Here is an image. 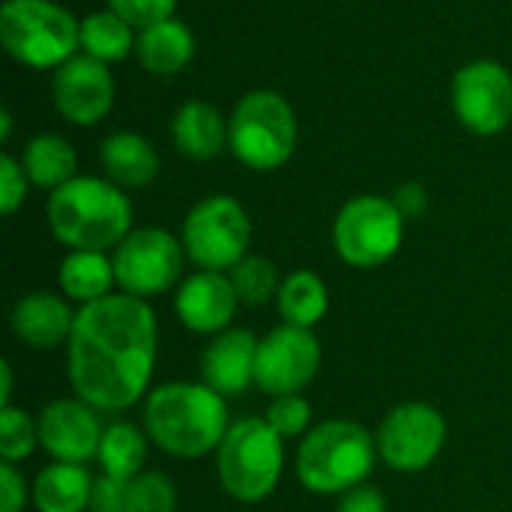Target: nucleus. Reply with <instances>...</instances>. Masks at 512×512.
I'll return each instance as SVG.
<instances>
[{
  "label": "nucleus",
  "instance_id": "obj_1",
  "mask_svg": "<svg viewBox=\"0 0 512 512\" xmlns=\"http://www.w3.org/2000/svg\"><path fill=\"white\" fill-rule=\"evenodd\" d=\"M156 315L132 294H108L75 315L69 381L78 399L102 414L141 402L156 366Z\"/></svg>",
  "mask_w": 512,
  "mask_h": 512
},
{
  "label": "nucleus",
  "instance_id": "obj_2",
  "mask_svg": "<svg viewBox=\"0 0 512 512\" xmlns=\"http://www.w3.org/2000/svg\"><path fill=\"white\" fill-rule=\"evenodd\" d=\"M228 405L207 384L174 381L156 387L144 402V432L168 456L201 459L225 441Z\"/></svg>",
  "mask_w": 512,
  "mask_h": 512
},
{
  "label": "nucleus",
  "instance_id": "obj_3",
  "mask_svg": "<svg viewBox=\"0 0 512 512\" xmlns=\"http://www.w3.org/2000/svg\"><path fill=\"white\" fill-rule=\"evenodd\" d=\"M48 228L69 249L108 252L129 237L132 204L111 180L75 177L51 192Z\"/></svg>",
  "mask_w": 512,
  "mask_h": 512
},
{
  "label": "nucleus",
  "instance_id": "obj_4",
  "mask_svg": "<svg viewBox=\"0 0 512 512\" xmlns=\"http://www.w3.org/2000/svg\"><path fill=\"white\" fill-rule=\"evenodd\" d=\"M378 459V441L354 420H327L303 435L297 477L315 495H345L363 486Z\"/></svg>",
  "mask_w": 512,
  "mask_h": 512
},
{
  "label": "nucleus",
  "instance_id": "obj_5",
  "mask_svg": "<svg viewBox=\"0 0 512 512\" xmlns=\"http://www.w3.org/2000/svg\"><path fill=\"white\" fill-rule=\"evenodd\" d=\"M81 21L54 0H6L0 9V42L6 54L30 69H60L81 48Z\"/></svg>",
  "mask_w": 512,
  "mask_h": 512
},
{
  "label": "nucleus",
  "instance_id": "obj_6",
  "mask_svg": "<svg viewBox=\"0 0 512 512\" xmlns=\"http://www.w3.org/2000/svg\"><path fill=\"white\" fill-rule=\"evenodd\" d=\"M297 114L276 90H249L228 117V150L252 171H276L297 150Z\"/></svg>",
  "mask_w": 512,
  "mask_h": 512
},
{
  "label": "nucleus",
  "instance_id": "obj_7",
  "mask_svg": "<svg viewBox=\"0 0 512 512\" xmlns=\"http://www.w3.org/2000/svg\"><path fill=\"white\" fill-rule=\"evenodd\" d=\"M285 465V441L264 417L231 423L216 450V474L222 489L243 504H258L273 495Z\"/></svg>",
  "mask_w": 512,
  "mask_h": 512
},
{
  "label": "nucleus",
  "instance_id": "obj_8",
  "mask_svg": "<svg viewBox=\"0 0 512 512\" xmlns=\"http://www.w3.org/2000/svg\"><path fill=\"white\" fill-rule=\"evenodd\" d=\"M186 258L213 273H228L246 258L252 240V222L246 207L231 195H210L198 201L183 219Z\"/></svg>",
  "mask_w": 512,
  "mask_h": 512
},
{
  "label": "nucleus",
  "instance_id": "obj_9",
  "mask_svg": "<svg viewBox=\"0 0 512 512\" xmlns=\"http://www.w3.org/2000/svg\"><path fill=\"white\" fill-rule=\"evenodd\" d=\"M405 237V216L384 195L351 198L333 222V246L351 267L372 270L387 264Z\"/></svg>",
  "mask_w": 512,
  "mask_h": 512
},
{
  "label": "nucleus",
  "instance_id": "obj_10",
  "mask_svg": "<svg viewBox=\"0 0 512 512\" xmlns=\"http://www.w3.org/2000/svg\"><path fill=\"white\" fill-rule=\"evenodd\" d=\"M114 276L123 294L132 297H156L174 288L183 276L186 249L183 240L168 234L165 228H135L114 249Z\"/></svg>",
  "mask_w": 512,
  "mask_h": 512
},
{
  "label": "nucleus",
  "instance_id": "obj_11",
  "mask_svg": "<svg viewBox=\"0 0 512 512\" xmlns=\"http://www.w3.org/2000/svg\"><path fill=\"white\" fill-rule=\"evenodd\" d=\"M456 120L480 135L492 138L512 123V75L498 60L465 63L450 87Z\"/></svg>",
  "mask_w": 512,
  "mask_h": 512
},
{
  "label": "nucleus",
  "instance_id": "obj_12",
  "mask_svg": "<svg viewBox=\"0 0 512 512\" xmlns=\"http://www.w3.org/2000/svg\"><path fill=\"white\" fill-rule=\"evenodd\" d=\"M375 441L387 468L399 474H417L426 471L444 450L447 423L438 408L426 402H405L384 417Z\"/></svg>",
  "mask_w": 512,
  "mask_h": 512
},
{
  "label": "nucleus",
  "instance_id": "obj_13",
  "mask_svg": "<svg viewBox=\"0 0 512 512\" xmlns=\"http://www.w3.org/2000/svg\"><path fill=\"white\" fill-rule=\"evenodd\" d=\"M321 366V345L312 330L282 324L258 345L255 384L276 396L300 393L312 384Z\"/></svg>",
  "mask_w": 512,
  "mask_h": 512
},
{
  "label": "nucleus",
  "instance_id": "obj_14",
  "mask_svg": "<svg viewBox=\"0 0 512 512\" xmlns=\"http://www.w3.org/2000/svg\"><path fill=\"white\" fill-rule=\"evenodd\" d=\"M54 108L72 126H96L114 108V75L108 63L75 54L54 69Z\"/></svg>",
  "mask_w": 512,
  "mask_h": 512
},
{
  "label": "nucleus",
  "instance_id": "obj_15",
  "mask_svg": "<svg viewBox=\"0 0 512 512\" xmlns=\"http://www.w3.org/2000/svg\"><path fill=\"white\" fill-rule=\"evenodd\" d=\"M102 411L87 405L84 399H57L39 414V447L54 462L87 465L99 456V444L105 426L99 420Z\"/></svg>",
  "mask_w": 512,
  "mask_h": 512
},
{
  "label": "nucleus",
  "instance_id": "obj_16",
  "mask_svg": "<svg viewBox=\"0 0 512 512\" xmlns=\"http://www.w3.org/2000/svg\"><path fill=\"white\" fill-rule=\"evenodd\" d=\"M240 297L228 279V273L198 270L189 279H183L174 309L186 330L201 336H219L231 327L237 315Z\"/></svg>",
  "mask_w": 512,
  "mask_h": 512
},
{
  "label": "nucleus",
  "instance_id": "obj_17",
  "mask_svg": "<svg viewBox=\"0 0 512 512\" xmlns=\"http://www.w3.org/2000/svg\"><path fill=\"white\" fill-rule=\"evenodd\" d=\"M258 345H261V339H255L249 330L219 333L201 357L204 384L213 387L225 399L246 393L255 384Z\"/></svg>",
  "mask_w": 512,
  "mask_h": 512
},
{
  "label": "nucleus",
  "instance_id": "obj_18",
  "mask_svg": "<svg viewBox=\"0 0 512 512\" xmlns=\"http://www.w3.org/2000/svg\"><path fill=\"white\" fill-rule=\"evenodd\" d=\"M75 315L69 300L51 291H33L27 297H21L12 309V333L36 348V351H48L57 345H66L75 327Z\"/></svg>",
  "mask_w": 512,
  "mask_h": 512
},
{
  "label": "nucleus",
  "instance_id": "obj_19",
  "mask_svg": "<svg viewBox=\"0 0 512 512\" xmlns=\"http://www.w3.org/2000/svg\"><path fill=\"white\" fill-rule=\"evenodd\" d=\"M174 147L195 162H210L228 147V120L201 99H189L171 120Z\"/></svg>",
  "mask_w": 512,
  "mask_h": 512
},
{
  "label": "nucleus",
  "instance_id": "obj_20",
  "mask_svg": "<svg viewBox=\"0 0 512 512\" xmlns=\"http://www.w3.org/2000/svg\"><path fill=\"white\" fill-rule=\"evenodd\" d=\"M102 168L108 174L111 183H117L120 189H144L156 180L159 174V153L150 144V138L138 135V132H111L102 141L99 150Z\"/></svg>",
  "mask_w": 512,
  "mask_h": 512
},
{
  "label": "nucleus",
  "instance_id": "obj_21",
  "mask_svg": "<svg viewBox=\"0 0 512 512\" xmlns=\"http://www.w3.org/2000/svg\"><path fill=\"white\" fill-rule=\"evenodd\" d=\"M135 54L150 75H177L195 57V36L183 21L168 18L138 30Z\"/></svg>",
  "mask_w": 512,
  "mask_h": 512
},
{
  "label": "nucleus",
  "instance_id": "obj_22",
  "mask_svg": "<svg viewBox=\"0 0 512 512\" xmlns=\"http://www.w3.org/2000/svg\"><path fill=\"white\" fill-rule=\"evenodd\" d=\"M93 477L84 465L54 462L39 471L33 483V504L39 512H84L90 507Z\"/></svg>",
  "mask_w": 512,
  "mask_h": 512
},
{
  "label": "nucleus",
  "instance_id": "obj_23",
  "mask_svg": "<svg viewBox=\"0 0 512 512\" xmlns=\"http://www.w3.org/2000/svg\"><path fill=\"white\" fill-rule=\"evenodd\" d=\"M57 279H60L63 297L78 306H90V303L108 297L111 285H117L114 261L105 252H84V249H72L60 261Z\"/></svg>",
  "mask_w": 512,
  "mask_h": 512
},
{
  "label": "nucleus",
  "instance_id": "obj_24",
  "mask_svg": "<svg viewBox=\"0 0 512 512\" xmlns=\"http://www.w3.org/2000/svg\"><path fill=\"white\" fill-rule=\"evenodd\" d=\"M21 165H24L27 180L48 192H54L78 177L75 174V168H78L75 147L63 135H54V132L33 135L24 147Z\"/></svg>",
  "mask_w": 512,
  "mask_h": 512
},
{
  "label": "nucleus",
  "instance_id": "obj_25",
  "mask_svg": "<svg viewBox=\"0 0 512 512\" xmlns=\"http://www.w3.org/2000/svg\"><path fill=\"white\" fill-rule=\"evenodd\" d=\"M276 306H279V315L285 324L312 330L327 315L330 294H327V285L318 273L294 270L291 276L282 279V288L276 294Z\"/></svg>",
  "mask_w": 512,
  "mask_h": 512
},
{
  "label": "nucleus",
  "instance_id": "obj_26",
  "mask_svg": "<svg viewBox=\"0 0 512 512\" xmlns=\"http://www.w3.org/2000/svg\"><path fill=\"white\" fill-rule=\"evenodd\" d=\"M78 39H81V54L96 57L102 63H117L135 51L138 33L117 12L102 9V12H90L87 18H81Z\"/></svg>",
  "mask_w": 512,
  "mask_h": 512
},
{
  "label": "nucleus",
  "instance_id": "obj_27",
  "mask_svg": "<svg viewBox=\"0 0 512 512\" xmlns=\"http://www.w3.org/2000/svg\"><path fill=\"white\" fill-rule=\"evenodd\" d=\"M147 432H141L132 423H111L105 426L102 444H99V465L102 474L117 477V480H135L144 474V459H147Z\"/></svg>",
  "mask_w": 512,
  "mask_h": 512
},
{
  "label": "nucleus",
  "instance_id": "obj_28",
  "mask_svg": "<svg viewBox=\"0 0 512 512\" xmlns=\"http://www.w3.org/2000/svg\"><path fill=\"white\" fill-rule=\"evenodd\" d=\"M228 279L240 297V303L246 306H264L267 300H276L282 279L273 267V261L261 258V255H246L237 267L228 270Z\"/></svg>",
  "mask_w": 512,
  "mask_h": 512
},
{
  "label": "nucleus",
  "instance_id": "obj_29",
  "mask_svg": "<svg viewBox=\"0 0 512 512\" xmlns=\"http://www.w3.org/2000/svg\"><path fill=\"white\" fill-rule=\"evenodd\" d=\"M39 447V423L21 408H0V456L3 462H21Z\"/></svg>",
  "mask_w": 512,
  "mask_h": 512
},
{
  "label": "nucleus",
  "instance_id": "obj_30",
  "mask_svg": "<svg viewBox=\"0 0 512 512\" xmlns=\"http://www.w3.org/2000/svg\"><path fill=\"white\" fill-rule=\"evenodd\" d=\"M177 510V492L174 483L159 471H144L135 480H129L126 492V512H174Z\"/></svg>",
  "mask_w": 512,
  "mask_h": 512
},
{
  "label": "nucleus",
  "instance_id": "obj_31",
  "mask_svg": "<svg viewBox=\"0 0 512 512\" xmlns=\"http://www.w3.org/2000/svg\"><path fill=\"white\" fill-rule=\"evenodd\" d=\"M267 426L282 438H300L309 435L312 426V405L300 396V393H288V396H276L267 408Z\"/></svg>",
  "mask_w": 512,
  "mask_h": 512
},
{
  "label": "nucleus",
  "instance_id": "obj_32",
  "mask_svg": "<svg viewBox=\"0 0 512 512\" xmlns=\"http://www.w3.org/2000/svg\"><path fill=\"white\" fill-rule=\"evenodd\" d=\"M108 9L117 12L123 21H129L135 30H144L174 18L177 0H108Z\"/></svg>",
  "mask_w": 512,
  "mask_h": 512
},
{
  "label": "nucleus",
  "instance_id": "obj_33",
  "mask_svg": "<svg viewBox=\"0 0 512 512\" xmlns=\"http://www.w3.org/2000/svg\"><path fill=\"white\" fill-rule=\"evenodd\" d=\"M27 183L30 180L24 174V165L15 156L3 153L0 156V210H3V216H12L24 204Z\"/></svg>",
  "mask_w": 512,
  "mask_h": 512
},
{
  "label": "nucleus",
  "instance_id": "obj_34",
  "mask_svg": "<svg viewBox=\"0 0 512 512\" xmlns=\"http://www.w3.org/2000/svg\"><path fill=\"white\" fill-rule=\"evenodd\" d=\"M126 492H129V480H117L108 474L96 477L87 512H126Z\"/></svg>",
  "mask_w": 512,
  "mask_h": 512
},
{
  "label": "nucleus",
  "instance_id": "obj_35",
  "mask_svg": "<svg viewBox=\"0 0 512 512\" xmlns=\"http://www.w3.org/2000/svg\"><path fill=\"white\" fill-rule=\"evenodd\" d=\"M27 507V483L12 462L0 465V512H21Z\"/></svg>",
  "mask_w": 512,
  "mask_h": 512
},
{
  "label": "nucleus",
  "instance_id": "obj_36",
  "mask_svg": "<svg viewBox=\"0 0 512 512\" xmlns=\"http://www.w3.org/2000/svg\"><path fill=\"white\" fill-rule=\"evenodd\" d=\"M336 512H387V501L375 486H354L342 495Z\"/></svg>",
  "mask_w": 512,
  "mask_h": 512
},
{
  "label": "nucleus",
  "instance_id": "obj_37",
  "mask_svg": "<svg viewBox=\"0 0 512 512\" xmlns=\"http://www.w3.org/2000/svg\"><path fill=\"white\" fill-rule=\"evenodd\" d=\"M393 204L399 207V213H402L405 219H417V216L426 213L429 195H426V189H423L420 183H402V186L396 189V195H393Z\"/></svg>",
  "mask_w": 512,
  "mask_h": 512
},
{
  "label": "nucleus",
  "instance_id": "obj_38",
  "mask_svg": "<svg viewBox=\"0 0 512 512\" xmlns=\"http://www.w3.org/2000/svg\"><path fill=\"white\" fill-rule=\"evenodd\" d=\"M0 378H3V387H0V408H6L9 399H12V366H9V363L0 366Z\"/></svg>",
  "mask_w": 512,
  "mask_h": 512
},
{
  "label": "nucleus",
  "instance_id": "obj_39",
  "mask_svg": "<svg viewBox=\"0 0 512 512\" xmlns=\"http://www.w3.org/2000/svg\"><path fill=\"white\" fill-rule=\"evenodd\" d=\"M9 132H12V114L9 108H0V141H9Z\"/></svg>",
  "mask_w": 512,
  "mask_h": 512
}]
</instances>
